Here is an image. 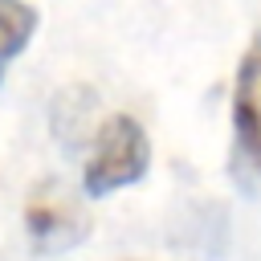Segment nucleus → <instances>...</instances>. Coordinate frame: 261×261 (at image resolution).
Wrapping results in <instances>:
<instances>
[{
  "mask_svg": "<svg viewBox=\"0 0 261 261\" xmlns=\"http://www.w3.org/2000/svg\"><path fill=\"white\" fill-rule=\"evenodd\" d=\"M151 167V143L147 130L130 114H110L90 143V155L82 163V192L90 200H106L122 188H135Z\"/></svg>",
  "mask_w": 261,
  "mask_h": 261,
  "instance_id": "obj_1",
  "label": "nucleus"
},
{
  "mask_svg": "<svg viewBox=\"0 0 261 261\" xmlns=\"http://www.w3.org/2000/svg\"><path fill=\"white\" fill-rule=\"evenodd\" d=\"M232 167L241 184H261V33L245 49L232 82Z\"/></svg>",
  "mask_w": 261,
  "mask_h": 261,
  "instance_id": "obj_2",
  "label": "nucleus"
},
{
  "mask_svg": "<svg viewBox=\"0 0 261 261\" xmlns=\"http://www.w3.org/2000/svg\"><path fill=\"white\" fill-rule=\"evenodd\" d=\"M37 24H41V16L29 0H0V86H4L8 69L16 65V57L29 49Z\"/></svg>",
  "mask_w": 261,
  "mask_h": 261,
  "instance_id": "obj_3",
  "label": "nucleus"
}]
</instances>
